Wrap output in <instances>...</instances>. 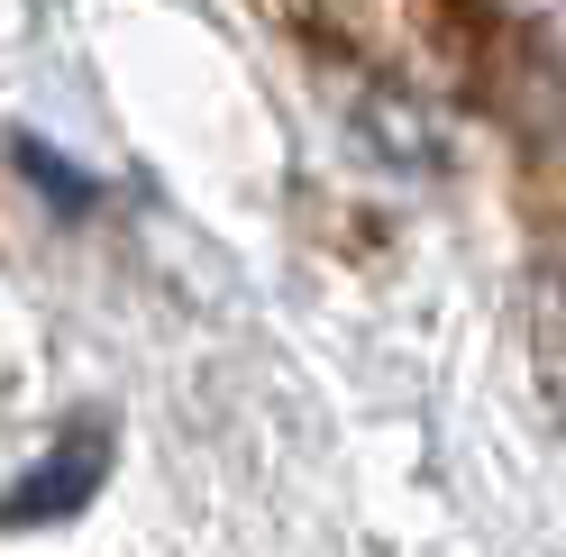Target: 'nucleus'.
<instances>
[{"instance_id":"nucleus-3","label":"nucleus","mask_w":566,"mask_h":557,"mask_svg":"<svg viewBox=\"0 0 566 557\" xmlns=\"http://www.w3.org/2000/svg\"><path fill=\"white\" fill-rule=\"evenodd\" d=\"M539 347H548V385H566V284L548 293V320H539ZM566 402V393H557Z\"/></svg>"},{"instance_id":"nucleus-2","label":"nucleus","mask_w":566,"mask_h":557,"mask_svg":"<svg viewBox=\"0 0 566 557\" xmlns=\"http://www.w3.org/2000/svg\"><path fill=\"white\" fill-rule=\"evenodd\" d=\"M10 165H19V174H28V183H38L46 201H55L64 220H83V211H101V174H83L74 156L55 147V137H38V128H19V137H10Z\"/></svg>"},{"instance_id":"nucleus-1","label":"nucleus","mask_w":566,"mask_h":557,"mask_svg":"<svg viewBox=\"0 0 566 557\" xmlns=\"http://www.w3.org/2000/svg\"><path fill=\"white\" fill-rule=\"evenodd\" d=\"M111 458H119L111 411H74V421L55 430V448H46V458L28 466L10 494H0V530H55V521L92 512V494L111 484Z\"/></svg>"}]
</instances>
